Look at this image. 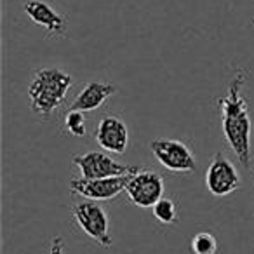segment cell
Segmentation results:
<instances>
[{
	"label": "cell",
	"mask_w": 254,
	"mask_h": 254,
	"mask_svg": "<svg viewBox=\"0 0 254 254\" xmlns=\"http://www.w3.org/2000/svg\"><path fill=\"white\" fill-rule=\"evenodd\" d=\"M247 80L246 70H237L230 80L226 94L218 98V106L221 112V126L226 143L244 167L251 164V117L247 110V101L242 94L244 84Z\"/></svg>",
	"instance_id": "obj_1"
},
{
	"label": "cell",
	"mask_w": 254,
	"mask_h": 254,
	"mask_svg": "<svg viewBox=\"0 0 254 254\" xmlns=\"http://www.w3.org/2000/svg\"><path fill=\"white\" fill-rule=\"evenodd\" d=\"M73 78L60 68H40L35 71L28 85L30 108L35 115L47 119L66 99Z\"/></svg>",
	"instance_id": "obj_2"
},
{
	"label": "cell",
	"mask_w": 254,
	"mask_h": 254,
	"mask_svg": "<svg viewBox=\"0 0 254 254\" xmlns=\"http://www.w3.org/2000/svg\"><path fill=\"white\" fill-rule=\"evenodd\" d=\"M73 218L78 228L91 240H94L99 247L110 249L112 247V235H110V219L106 211L94 200L78 202L71 207Z\"/></svg>",
	"instance_id": "obj_3"
},
{
	"label": "cell",
	"mask_w": 254,
	"mask_h": 254,
	"mask_svg": "<svg viewBox=\"0 0 254 254\" xmlns=\"http://www.w3.org/2000/svg\"><path fill=\"white\" fill-rule=\"evenodd\" d=\"M73 166L78 167L82 178L85 180H99V178H113V176H126L139 171V166H126L117 160H113L108 153L103 152H91L85 153H75L71 157Z\"/></svg>",
	"instance_id": "obj_4"
},
{
	"label": "cell",
	"mask_w": 254,
	"mask_h": 254,
	"mask_svg": "<svg viewBox=\"0 0 254 254\" xmlns=\"http://www.w3.org/2000/svg\"><path fill=\"white\" fill-rule=\"evenodd\" d=\"M150 150L155 159L171 173L190 174L197 169L193 152L180 139L157 138L150 143Z\"/></svg>",
	"instance_id": "obj_5"
},
{
	"label": "cell",
	"mask_w": 254,
	"mask_h": 254,
	"mask_svg": "<svg viewBox=\"0 0 254 254\" xmlns=\"http://www.w3.org/2000/svg\"><path fill=\"white\" fill-rule=\"evenodd\" d=\"M164 190H166L164 178L157 174L155 171L145 169V167L132 173L126 187V193L129 200L141 209L153 207L164 197Z\"/></svg>",
	"instance_id": "obj_6"
},
{
	"label": "cell",
	"mask_w": 254,
	"mask_h": 254,
	"mask_svg": "<svg viewBox=\"0 0 254 254\" xmlns=\"http://www.w3.org/2000/svg\"><path fill=\"white\" fill-rule=\"evenodd\" d=\"M129 176L131 174L99 178V180L73 178V180H70V191L78 197L89 198V200H112V198L119 197L122 191H126Z\"/></svg>",
	"instance_id": "obj_7"
},
{
	"label": "cell",
	"mask_w": 254,
	"mask_h": 254,
	"mask_svg": "<svg viewBox=\"0 0 254 254\" xmlns=\"http://www.w3.org/2000/svg\"><path fill=\"white\" fill-rule=\"evenodd\" d=\"M205 187L214 197H226L240 188V174L237 167L218 152L212 157L205 173Z\"/></svg>",
	"instance_id": "obj_8"
},
{
	"label": "cell",
	"mask_w": 254,
	"mask_h": 254,
	"mask_svg": "<svg viewBox=\"0 0 254 254\" xmlns=\"http://www.w3.org/2000/svg\"><path fill=\"white\" fill-rule=\"evenodd\" d=\"M94 139L105 152L122 155L129 145V131L126 122L117 115L103 117L96 127Z\"/></svg>",
	"instance_id": "obj_9"
},
{
	"label": "cell",
	"mask_w": 254,
	"mask_h": 254,
	"mask_svg": "<svg viewBox=\"0 0 254 254\" xmlns=\"http://www.w3.org/2000/svg\"><path fill=\"white\" fill-rule=\"evenodd\" d=\"M23 11L26 12L30 19H32L35 25L42 26L46 28V32L49 35H54V37H61L66 33V19L56 12L49 4L42 2V0H28L25 2L23 5Z\"/></svg>",
	"instance_id": "obj_10"
},
{
	"label": "cell",
	"mask_w": 254,
	"mask_h": 254,
	"mask_svg": "<svg viewBox=\"0 0 254 254\" xmlns=\"http://www.w3.org/2000/svg\"><path fill=\"white\" fill-rule=\"evenodd\" d=\"M115 92H117V87L113 84L92 80L78 92L77 98L71 103V108L80 110V112H84V113L96 112V110L101 108V106L108 101V98H112Z\"/></svg>",
	"instance_id": "obj_11"
},
{
	"label": "cell",
	"mask_w": 254,
	"mask_h": 254,
	"mask_svg": "<svg viewBox=\"0 0 254 254\" xmlns=\"http://www.w3.org/2000/svg\"><path fill=\"white\" fill-rule=\"evenodd\" d=\"M64 131L73 138H84L87 134L85 127V113L80 110L70 108V112L64 115Z\"/></svg>",
	"instance_id": "obj_12"
},
{
	"label": "cell",
	"mask_w": 254,
	"mask_h": 254,
	"mask_svg": "<svg viewBox=\"0 0 254 254\" xmlns=\"http://www.w3.org/2000/svg\"><path fill=\"white\" fill-rule=\"evenodd\" d=\"M153 216L159 219L162 225H174L178 221V209L173 198L162 197L155 205H153Z\"/></svg>",
	"instance_id": "obj_13"
},
{
	"label": "cell",
	"mask_w": 254,
	"mask_h": 254,
	"mask_svg": "<svg viewBox=\"0 0 254 254\" xmlns=\"http://www.w3.org/2000/svg\"><path fill=\"white\" fill-rule=\"evenodd\" d=\"M191 251L193 254H216L218 253V240L211 232H198L191 239Z\"/></svg>",
	"instance_id": "obj_14"
},
{
	"label": "cell",
	"mask_w": 254,
	"mask_h": 254,
	"mask_svg": "<svg viewBox=\"0 0 254 254\" xmlns=\"http://www.w3.org/2000/svg\"><path fill=\"white\" fill-rule=\"evenodd\" d=\"M49 254H64V242H63V237L61 235H56L53 240H51Z\"/></svg>",
	"instance_id": "obj_15"
}]
</instances>
